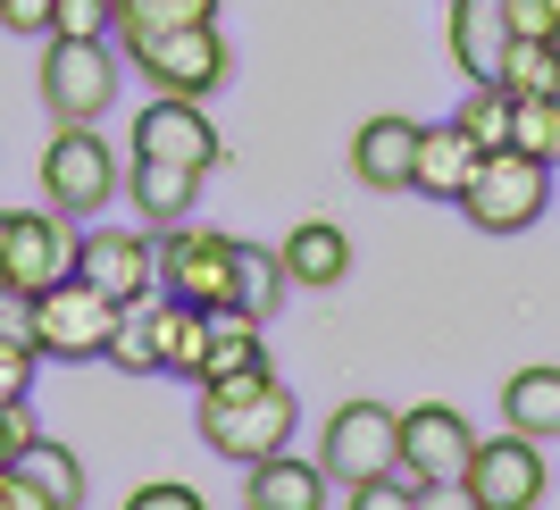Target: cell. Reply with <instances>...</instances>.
<instances>
[{"mask_svg":"<svg viewBox=\"0 0 560 510\" xmlns=\"http://www.w3.org/2000/svg\"><path fill=\"white\" fill-rule=\"evenodd\" d=\"M201 443L234 468L284 452V443H293V394H284V376L277 369L210 376V385H201Z\"/></svg>","mask_w":560,"mask_h":510,"instance_id":"cell-1","label":"cell"},{"mask_svg":"<svg viewBox=\"0 0 560 510\" xmlns=\"http://www.w3.org/2000/svg\"><path fill=\"white\" fill-rule=\"evenodd\" d=\"M126 68H135L151 93L210 101L218 84L234 76V50H226L218 25H167V34H135V43H126Z\"/></svg>","mask_w":560,"mask_h":510,"instance_id":"cell-2","label":"cell"},{"mask_svg":"<svg viewBox=\"0 0 560 510\" xmlns=\"http://www.w3.org/2000/svg\"><path fill=\"white\" fill-rule=\"evenodd\" d=\"M126 193V160L109 151L101 126H59L43 151V201L59 218H101V209Z\"/></svg>","mask_w":560,"mask_h":510,"instance_id":"cell-3","label":"cell"},{"mask_svg":"<svg viewBox=\"0 0 560 510\" xmlns=\"http://www.w3.org/2000/svg\"><path fill=\"white\" fill-rule=\"evenodd\" d=\"M126 84V59L109 43H75V34H50L43 43V109L59 126H101Z\"/></svg>","mask_w":560,"mask_h":510,"instance_id":"cell-4","label":"cell"},{"mask_svg":"<svg viewBox=\"0 0 560 510\" xmlns=\"http://www.w3.org/2000/svg\"><path fill=\"white\" fill-rule=\"evenodd\" d=\"M460 209H468V227H477V234L536 227L544 209H552V167L527 160V151H486L477 176H468V193H460Z\"/></svg>","mask_w":560,"mask_h":510,"instance_id":"cell-5","label":"cell"},{"mask_svg":"<svg viewBox=\"0 0 560 510\" xmlns=\"http://www.w3.org/2000/svg\"><path fill=\"white\" fill-rule=\"evenodd\" d=\"M117 335V302L84 277H59L34 293V351L43 360H109Z\"/></svg>","mask_w":560,"mask_h":510,"instance_id":"cell-6","label":"cell"},{"mask_svg":"<svg viewBox=\"0 0 560 510\" xmlns=\"http://www.w3.org/2000/svg\"><path fill=\"white\" fill-rule=\"evenodd\" d=\"M327 477L335 486H369V477H401V410L385 402H343L327 418Z\"/></svg>","mask_w":560,"mask_h":510,"instance_id":"cell-7","label":"cell"},{"mask_svg":"<svg viewBox=\"0 0 560 510\" xmlns=\"http://www.w3.org/2000/svg\"><path fill=\"white\" fill-rule=\"evenodd\" d=\"M75 243L84 234L59 218V209H0V285H18V293H43V285L75 277Z\"/></svg>","mask_w":560,"mask_h":510,"instance_id":"cell-8","label":"cell"},{"mask_svg":"<svg viewBox=\"0 0 560 510\" xmlns=\"http://www.w3.org/2000/svg\"><path fill=\"white\" fill-rule=\"evenodd\" d=\"M234 234L218 227H167L160 234V293H176V302H234Z\"/></svg>","mask_w":560,"mask_h":510,"instance_id":"cell-9","label":"cell"},{"mask_svg":"<svg viewBox=\"0 0 560 510\" xmlns=\"http://www.w3.org/2000/svg\"><path fill=\"white\" fill-rule=\"evenodd\" d=\"M135 160H160V167H192L210 176L218 167V126L201 101H176V93H151L135 117Z\"/></svg>","mask_w":560,"mask_h":510,"instance_id":"cell-10","label":"cell"},{"mask_svg":"<svg viewBox=\"0 0 560 510\" xmlns=\"http://www.w3.org/2000/svg\"><path fill=\"white\" fill-rule=\"evenodd\" d=\"M75 277L101 285L117 310H135V302L160 293V243H151V234H126V227H93L75 243Z\"/></svg>","mask_w":560,"mask_h":510,"instance_id":"cell-11","label":"cell"},{"mask_svg":"<svg viewBox=\"0 0 560 510\" xmlns=\"http://www.w3.org/2000/svg\"><path fill=\"white\" fill-rule=\"evenodd\" d=\"M468 461H477V427H468L452 402H419V410H401V477H410V486L468 477Z\"/></svg>","mask_w":560,"mask_h":510,"instance_id":"cell-12","label":"cell"},{"mask_svg":"<svg viewBox=\"0 0 560 510\" xmlns=\"http://www.w3.org/2000/svg\"><path fill=\"white\" fill-rule=\"evenodd\" d=\"M468 486L486 510H536L544 502V443L527 436H477V461H468Z\"/></svg>","mask_w":560,"mask_h":510,"instance_id":"cell-13","label":"cell"},{"mask_svg":"<svg viewBox=\"0 0 560 510\" xmlns=\"http://www.w3.org/2000/svg\"><path fill=\"white\" fill-rule=\"evenodd\" d=\"M444 43H452V68H460L468 84H502V59H511V18H502V0H452Z\"/></svg>","mask_w":560,"mask_h":510,"instance_id":"cell-14","label":"cell"},{"mask_svg":"<svg viewBox=\"0 0 560 510\" xmlns=\"http://www.w3.org/2000/svg\"><path fill=\"white\" fill-rule=\"evenodd\" d=\"M351 176L369 193H410V176H419V117H369L351 135Z\"/></svg>","mask_w":560,"mask_h":510,"instance_id":"cell-15","label":"cell"},{"mask_svg":"<svg viewBox=\"0 0 560 510\" xmlns=\"http://www.w3.org/2000/svg\"><path fill=\"white\" fill-rule=\"evenodd\" d=\"M142 326H151V360H160L167 376H192V385H201V360H210V310L176 302V293H151V302H142Z\"/></svg>","mask_w":560,"mask_h":510,"instance_id":"cell-16","label":"cell"},{"mask_svg":"<svg viewBox=\"0 0 560 510\" xmlns=\"http://www.w3.org/2000/svg\"><path fill=\"white\" fill-rule=\"evenodd\" d=\"M277 268L284 285H302V293H327V285L351 277V234L335 227V218H302V227L277 243Z\"/></svg>","mask_w":560,"mask_h":510,"instance_id":"cell-17","label":"cell"},{"mask_svg":"<svg viewBox=\"0 0 560 510\" xmlns=\"http://www.w3.org/2000/svg\"><path fill=\"white\" fill-rule=\"evenodd\" d=\"M327 461H302L293 443L284 452H268V461H252V486H243V502L252 510H327Z\"/></svg>","mask_w":560,"mask_h":510,"instance_id":"cell-18","label":"cell"},{"mask_svg":"<svg viewBox=\"0 0 560 510\" xmlns=\"http://www.w3.org/2000/svg\"><path fill=\"white\" fill-rule=\"evenodd\" d=\"M477 142L460 135V117H444V126H419V176H410V193H435V201H460L468 176H477Z\"/></svg>","mask_w":560,"mask_h":510,"instance_id":"cell-19","label":"cell"},{"mask_svg":"<svg viewBox=\"0 0 560 510\" xmlns=\"http://www.w3.org/2000/svg\"><path fill=\"white\" fill-rule=\"evenodd\" d=\"M502 427L527 443H560V369H518L511 385H502Z\"/></svg>","mask_w":560,"mask_h":510,"instance_id":"cell-20","label":"cell"},{"mask_svg":"<svg viewBox=\"0 0 560 510\" xmlns=\"http://www.w3.org/2000/svg\"><path fill=\"white\" fill-rule=\"evenodd\" d=\"M243 369H268L259 318L234 310V302H210V360H201V385H210V376H243Z\"/></svg>","mask_w":560,"mask_h":510,"instance_id":"cell-21","label":"cell"},{"mask_svg":"<svg viewBox=\"0 0 560 510\" xmlns=\"http://www.w3.org/2000/svg\"><path fill=\"white\" fill-rule=\"evenodd\" d=\"M126 193H135L142 218H160V227H185L192 201H201V176L192 167H160V160H135L126 167Z\"/></svg>","mask_w":560,"mask_h":510,"instance_id":"cell-22","label":"cell"},{"mask_svg":"<svg viewBox=\"0 0 560 510\" xmlns=\"http://www.w3.org/2000/svg\"><path fill=\"white\" fill-rule=\"evenodd\" d=\"M9 468H18L25 486H43V494H50V502H59V510H84V461H75L68 443L34 436V443H25V452H18V461H9Z\"/></svg>","mask_w":560,"mask_h":510,"instance_id":"cell-23","label":"cell"},{"mask_svg":"<svg viewBox=\"0 0 560 510\" xmlns=\"http://www.w3.org/2000/svg\"><path fill=\"white\" fill-rule=\"evenodd\" d=\"M284 293H293V285H284V268H277V252H259V243H243V252H234V310H252L259 326L277 318V302Z\"/></svg>","mask_w":560,"mask_h":510,"instance_id":"cell-24","label":"cell"},{"mask_svg":"<svg viewBox=\"0 0 560 510\" xmlns=\"http://www.w3.org/2000/svg\"><path fill=\"white\" fill-rule=\"evenodd\" d=\"M167 25H218V0H117V43L167 34Z\"/></svg>","mask_w":560,"mask_h":510,"instance_id":"cell-25","label":"cell"},{"mask_svg":"<svg viewBox=\"0 0 560 510\" xmlns=\"http://www.w3.org/2000/svg\"><path fill=\"white\" fill-rule=\"evenodd\" d=\"M560 84V43H511V59H502V93L511 101H552Z\"/></svg>","mask_w":560,"mask_h":510,"instance_id":"cell-26","label":"cell"},{"mask_svg":"<svg viewBox=\"0 0 560 510\" xmlns=\"http://www.w3.org/2000/svg\"><path fill=\"white\" fill-rule=\"evenodd\" d=\"M511 117L518 101L502 93V84H468V109H460V135L477 142V151H511Z\"/></svg>","mask_w":560,"mask_h":510,"instance_id":"cell-27","label":"cell"},{"mask_svg":"<svg viewBox=\"0 0 560 510\" xmlns=\"http://www.w3.org/2000/svg\"><path fill=\"white\" fill-rule=\"evenodd\" d=\"M511 151H527V160L560 167V101H518V117H511Z\"/></svg>","mask_w":560,"mask_h":510,"instance_id":"cell-28","label":"cell"},{"mask_svg":"<svg viewBox=\"0 0 560 510\" xmlns=\"http://www.w3.org/2000/svg\"><path fill=\"white\" fill-rule=\"evenodd\" d=\"M109 369H126V376H151V369H160V360H151V326H142V302H135V310H117Z\"/></svg>","mask_w":560,"mask_h":510,"instance_id":"cell-29","label":"cell"},{"mask_svg":"<svg viewBox=\"0 0 560 510\" xmlns=\"http://www.w3.org/2000/svg\"><path fill=\"white\" fill-rule=\"evenodd\" d=\"M50 34H75V43H109V34H117V0H59Z\"/></svg>","mask_w":560,"mask_h":510,"instance_id":"cell-30","label":"cell"},{"mask_svg":"<svg viewBox=\"0 0 560 510\" xmlns=\"http://www.w3.org/2000/svg\"><path fill=\"white\" fill-rule=\"evenodd\" d=\"M34 360H43L34 344H0V410L34 402Z\"/></svg>","mask_w":560,"mask_h":510,"instance_id":"cell-31","label":"cell"},{"mask_svg":"<svg viewBox=\"0 0 560 510\" xmlns=\"http://www.w3.org/2000/svg\"><path fill=\"white\" fill-rule=\"evenodd\" d=\"M502 18H511V43H560L552 0H502Z\"/></svg>","mask_w":560,"mask_h":510,"instance_id":"cell-32","label":"cell"},{"mask_svg":"<svg viewBox=\"0 0 560 510\" xmlns=\"http://www.w3.org/2000/svg\"><path fill=\"white\" fill-rule=\"evenodd\" d=\"M343 510H419L410 477H369V486H343Z\"/></svg>","mask_w":560,"mask_h":510,"instance_id":"cell-33","label":"cell"},{"mask_svg":"<svg viewBox=\"0 0 560 510\" xmlns=\"http://www.w3.org/2000/svg\"><path fill=\"white\" fill-rule=\"evenodd\" d=\"M126 510H210L192 486H176V477H160V486H135L126 494Z\"/></svg>","mask_w":560,"mask_h":510,"instance_id":"cell-34","label":"cell"},{"mask_svg":"<svg viewBox=\"0 0 560 510\" xmlns=\"http://www.w3.org/2000/svg\"><path fill=\"white\" fill-rule=\"evenodd\" d=\"M0 344H34V293L0 285Z\"/></svg>","mask_w":560,"mask_h":510,"instance_id":"cell-35","label":"cell"},{"mask_svg":"<svg viewBox=\"0 0 560 510\" xmlns=\"http://www.w3.org/2000/svg\"><path fill=\"white\" fill-rule=\"evenodd\" d=\"M50 18H59V0H0V25H9V34H50Z\"/></svg>","mask_w":560,"mask_h":510,"instance_id":"cell-36","label":"cell"},{"mask_svg":"<svg viewBox=\"0 0 560 510\" xmlns=\"http://www.w3.org/2000/svg\"><path fill=\"white\" fill-rule=\"evenodd\" d=\"M419 510H486L468 477H444V486H419Z\"/></svg>","mask_w":560,"mask_h":510,"instance_id":"cell-37","label":"cell"},{"mask_svg":"<svg viewBox=\"0 0 560 510\" xmlns=\"http://www.w3.org/2000/svg\"><path fill=\"white\" fill-rule=\"evenodd\" d=\"M25 443H34V410H25V402H18V410H0V468L18 461Z\"/></svg>","mask_w":560,"mask_h":510,"instance_id":"cell-38","label":"cell"},{"mask_svg":"<svg viewBox=\"0 0 560 510\" xmlns=\"http://www.w3.org/2000/svg\"><path fill=\"white\" fill-rule=\"evenodd\" d=\"M0 510H59V502H50L43 486H25L18 468H0Z\"/></svg>","mask_w":560,"mask_h":510,"instance_id":"cell-39","label":"cell"},{"mask_svg":"<svg viewBox=\"0 0 560 510\" xmlns=\"http://www.w3.org/2000/svg\"><path fill=\"white\" fill-rule=\"evenodd\" d=\"M552 101H560V84H552Z\"/></svg>","mask_w":560,"mask_h":510,"instance_id":"cell-40","label":"cell"},{"mask_svg":"<svg viewBox=\"0 0 560 510\" xmlns=\"http://www.w3.org/2000/svg\"><path fill=\"white\" fill-rule=\"evenodd\" d=\"M552 9H560V0H552Z\"/></svg>","mask_w":560,"mask_h":510,"instance_id":"cell-41","label":"cell"}]
</instances>
